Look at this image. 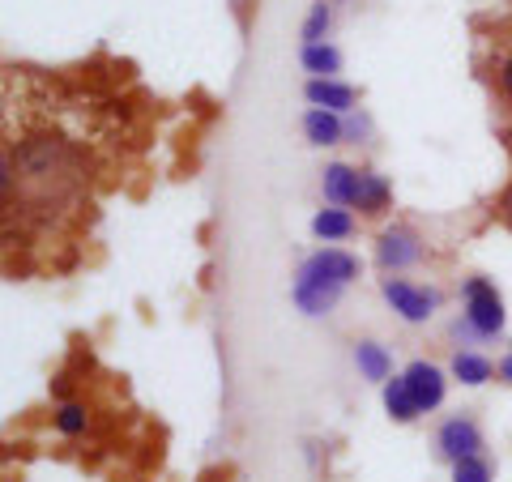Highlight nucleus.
I'll use <instances>...</instances> for the list:
<instances>
[{
  "mask_svg": "<svg viewBox=\"0 0 512 482\" xmlns=\"http://www.w3.org/2000/svg\"><path fill=\"white\" fill-rule=\"evenodd\" d=\"M466 325L478 337H495L504 329V299L495 295V286L487 278L466 282Z\"/></svg>",
  "mask_w": 512,
  "mask_h": 482,
  "instance_id": "nucleus-1",
  "label": "nucleus"
},
{
  "mask_svg": "<svg viewBox=\"0 0 512 482\" xmlns=\"http://www.w3.org/2000/svg\"><path fill=\"white\" fill-rule=\"evenodd\" d=\"M359 278V256H350L342 248H325L303 261L299 282H329V286H346Z\"/></svg>",
  "mask_w": 512,
  "mask_h": 482,
  "instance_id": "nucleus-2",
  "label": "nucleus"
},
{
  "mask_svg": "<svg viewBox=\"0 0 512 482\" xmlns=\"http://www.w3.org/2000/svg\"><path fill=\"white\" fill-rule=\"evenodd\" d=\"M384 299H389V308L402 320H410V325H419V320H427L440 308L436 291H423V286H410L402 278H384Z\"/></svg>",
  "mask_w": 512,
  "mask_h": 482,
  "instance_id": "nucleus-3",
  "label": "nucleus"
},
{
  "mask_svg": "<svg viewBox=\"0 0 512 482\" xmlns=\"http://www.w3.org/2000/svg\"><path fill=\"white\" fill-rule=\"evenodd\" d=\"M402 380H406V389L414 397V406H419V414L423 410H436L440 401H444V372H440L436 363H410Z\"/></svg>",
  "mask_w": 512,
  "mask_h": 482,
  "instance_id": "nucleus-4",
  "label": "nucleus"
},
{
  "mask_svg": "<svg viewBox=\"0 0 512 482\" xmlns=\"http://www.w3.org/2000/svg\"><path fill=\"white\" fill-rule=\"evenodd\" d=\"M436 444H440V453L448 461H466V457H478V448H483V431H478L470 419H448L440 427Z\"/></svg>",
  "mask_w": 512,
  "mask_h": 482,
  "instance_id": "nucleus-5",
  "label": "nucleus"
},
{
  "mask_svg": "<svg viewBox=\"0 0 512 482\" xmlns=\"http://www.w3.org/2000/svg\"><path fill=\"white\" fill-rule=\"evenodd\" d=\"M376 256H380V265H384V269H406V265H414V261L423 256V244H419V235H414V231L393 227V231H384V235H380Z\"/></svg>",
  "mask_w": 512,
  "mask_h": 482,
  "instance_id": "nucleus-6",
  "label": "nucleus"
},
{
  "mask_svg": "<svg viewBox=\"0 0 512 482\" xmlns=\"http://www.w3.org/2000/svg\"><path fill=\"white\" fill-rule=\"evenodd\" d=\"M308 103L325 111H350L355 107V90L333 82V77H316V82H308Z\"/></svg>",
  "mask_w": 512,
  "mask_h": 482,
  "instance_id": "nucleus-7",
  "label": "nucleus"
},
{
  "mask_svg": "<svg viewBox=\"0 0 512 482\" xmlns=\"http://www.w3.org/2000/svg\"><path fill=\"white\" fill-rule=\"evenodd\" d=\"M338 299H342V286H329V282H295V303L308 316H325Z\"/></svg>",
  "mask_w": 512,
  "mask_h": 482,
  "instance_id": "nucleus-8",
  "label": "nucleus"
},
{
  "mask_svg": "<svg viewBox=\"0 0 512 482\" xmlns=\"http://www.w3.org/2000/svg\"><path fill=\"white\" fill-rule=\"evenodd\" d=\"M389 197H393V192H389V184H384V175H372V171H363L359 175V188H355V205H359V210L363 214H384V210H389Z\"/></svg>",
  "mask_w": 512,
  "mask_h": 482,
  "instance_id": "nucleus-9",
  "label": "nucleus"
},
{
  "mask_svg": "<svg viewBox=\"0 0 512 482\" xmlns=\"http://www.w3.org/2000/svg\"><path fill=\"white\" fill-rule=\"evenodd\" d=\"M303 133H308L312 146H333V141L342 137V120H338V111L312 107L308 116H303Z\"/></svg>",
  "mask_w": 512,
  "mask_h": 482,
  "instance_id": "nucleus-10",
  "label": "nucleus"
},
{
  "mask_svg": "<svg viewBox=\"0 0 512 482\" xmlns=\"http://www.w3.org/2000/svg\"><path fill=\"white\" fill-rule=\"evenodd\" d=\"M355 188H359V171H350L346 163L325 167V197L333 205H355Z\"/></svg>",
  "mask_w": 512,
  "mask_h": 482,
  "instance_id": "nucleus-11",
  "label": "nucleus"
},
{
  "mask_svg": "<svg viewBox=\"0 0 512 482\" xmlns=\"http://www.w3.org/2000/svg\"><path fill=\"white\" fill-rule=\"evenodd\" d=\"M355 363H359V372H363L367 380H389V372H393L389 350L376 346V342H359V346H355Z\"/></svg>",
  "mask_w": 512,
  "mask_h": 482,
  "instance_id": "nucleus-12",
  "label": "nucleus"
},
{
  "mask_svg": "<svg viewBox=\"0 0 512 482\" xmlns=\"http://www.w3.org/2000/svg\"><path fill=\"white\" fill-rule=\"evenodd\" d=\"M384 410H389L397 423L419 419V406H414V397H410V389H406V380H389V384H384Z\"/></svg>",
  "mask_w": 512,
  "mask_h": 482,
  "instance_id": "nucleus-13",
  "label": "nucleus"
},
{
  "mask_svg": "<svg viewBox=\"0 0 512 482\" xmlns=\"http://www.w3.org/2000/svg\"><path fill=\"white\" fill-rule=\"evenodd\" d=\"M312 231H316V239H346L350 231H355V218H350L346 210H320L316 218H312Z\"/></svg>",
  "mask_w": 512,
  "mask_h": 482,
  "instance_id": "nucleus-14",
  "label": "nucleus"
},
{
  "mask_svg": "<svg viewBox=\"0 0 512 482\" xmlns=\"http://www.w3.org/2000/svg\"><path fill=\"white\" fill-rule=\"evenodd\" d=\"M303 69H312V73H320V77L338 73V69H342L338 47H329V43H312V47H303Z\"/></svg>",
  "mask_w": 512,
  "mask_h": 482,
  "instance_id": "nucleus-15",
  "label": "nucleus"
},
{
  "mask_svg": "<svg viewBox=\"0 0 512 482\" xmlns=\"http://www.w3.org/2000/svg\"><path fill=\"white\" fill-rule=\"evenodd\" d=\"M453 376L461 384H487L491 380V363L483 355H470V350H461V355L453 359Z\"/></svg>",
  "mask_w": 512,
  "mask_h": 482,
  "instance_id": "nucleus-16",
  "label": "nucleus"
},
{
  "mask_svg": "<svg viewBox=\"0 0 512 482\" xmlns=\"http://www.w3.org/2000/svg\"><path fill=\"white\" fill-rule=\"evenodd\" d=\"M56 427H60V436H82V431L90 427L86 406H77V401H64V406L56 410Z\"/></svg>",
  "mask_w": 512,
  "mask_h": 482,
  "instance_id": "nucleus-17",
  "label": "nucleus"
},
{
  "mask_svg": "<svg viewBox=\"0 0 512 482\" xmlns=\"http://www.w3.org/2000/svg\"><path fill=\"white\" fill-rule=\"evenodd\" d=\"M325 30H329V5H312L308 22H303V47L325 43Z\"/></svg>",
  "mask_w": 512,
  "mask_h": 482,
  "instance_id": "nucleus-18",
  "label": "nucleus"
},
{
  "mask_svg": "<svg viewBox=\"0 0 512 482\" xmlns=\"http://www.w3.org/2000/svg\"><path fill=\"white\" fill-rule=\"evenodd\" d=\"M453 482H491V465L483 457L453 461Z\"/></svg>",
  "mask_w": 512,
  "mask_h": 482,
  "instance_id": "nucleus-19",
  "label": "nucleus"
},
{
  "mask_svg": "<svg viewBox=\"0 0 512 482\" xmlns=\"http://www.w3.org/2000/svg\"><path fill=\"white\" fill-rule=\"evenodd\" d=\"M495 77H500V94H504V99L512 103V56L500 64V73H495Z\"/></svg>",
  "mask_w": 512,
  "mask_h": 482,
  "instance_id": "nucleus-20",
  "label": "nucleus"
},
{
  "mask_svg": "<svg viewBox=\"0 0 512 482\" xmlns=\"http://www.w3.org/2000/svg\"><path fill=\"white\" fill-rule=\"evenodd\" d=\"M500 376L512 384V346H508V355H504V363H500Z\"/></svg>",
  "mask_w": 512,
  "mask_h": 482,
  "instance_id": "nucleus-21",
  "label": "nucleus"
},
{
  "mask_svg": "<svg viewBox=\"0 0 512 482\" xmlns=\"http://www.w3.org/2000/svg\"><path fill=\"white\" fill-rule=\"evenodd\" d=\"M504 141H508V150H512V128H508V133H504Z\"/></svg>",
  "mask_w": 512,
  "mask_h": 482,
  "instance_id": "nucleus-22",
  "label": "nucleus"
}]
</instances>
